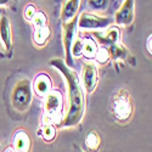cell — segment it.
Returning a JSON list of instances; mask_svg holds the SVG:
<instances>
[{
  "mask_svg": "<svg viewBox=\"0 0 152 152\" xmlns=\"http://www.w3.org/2000/svg\"><path fill=\"white\" fill-rule=\"evenodd\" d=\"M63 73H65L69 85V111L65 123H63L68 126L77 124L83 116V93L77 74L66 69L65 67H63Z\"/></svg>",
  "mask_w": 152,
  "mask_h": 152,
  "instance_id": "cell-1",
  "label": "cell"
},
{
  "mask_svg": "<svg viewBox=\"0 0 152 152\" xmlns=\"http://www.w3.org/2000/svg\"><path fill=\"white\" fill-rule=\"evenodd\" d=\"M31 102V86L27 80L20 82L12 94V104L17 110H26Z\"/></svg>",
  "mask_w": 152,
  "mask_h": 152,
  "instance_id": "cell-2",
  "label": "cell"
},
{
  "mask_svg": "<svg viewBox=\"0 0 152 152\" xmlns=\"http://www.w3.org/2000/svg\"><path fill=\"white\" fill-rule=\"evenodd\" d=\"M61 106H62L61 94L58 91L49 93V95L46 96V101H45V111H46V116L50 117V119L53 122L55 118L60 117Z\"/></svg>",
  "mask_w": 152,
  "mask_h": 152,
  "instance_id": "cell-3",
  "label": "cell"
},
{
  "mask_svg": "<svg viewBox=\"0 0 152 152\" xmlns=\"http://www.w3.org/2000/svg\"><path fill=\"white\" fill-rule=\"evenodd\" d=\"M110 23L108 18H102L96 15L83 12L79 16V27L84 29H95V28H104Z\"/></svg>",
  "mask_w": 152,
  "mask_h": 152,
  "instance_id": "cell-4",
  "label": "cell"
},
{
  "mask_svg": "<svg viewBox=\"0 0 152 152\" xmlns=\"http://www.w3.org/2000/svg\"><path fill=\"white\" fill-rule=\"evenodd\" d=\"M113 112L118 119L125 121L132 115V105L128 96H118L113 102Z\"/></svg>",
  "mask_w": 152,
  "mask_h": 152,
  "instance_id": "cell-5",
  "label": "cell"
},
{
  "mask_svg": "<svg viewBox=\"0 0 152 152\" xmlns=\"http://www.w3.org/2000/svg\"><path fill=\"white\" fill-rule=\"evenodd\" d=\"M134 18V0H125L122 7L116 14V22L118 24H129Z\"/></svg>",
  "mask_w": 152,
  "mask_h": 152,
  "instance_id": "cell-6",
  "label": "cell"
},
{
  "mask_svg": "<svg viewBox=\"0 0 152 152\" xmlns=\"http://www.w3.org/2000/svg\"><path fill=\"white\" fill-rule=\"evenodd\" d=\"M83 83L88 93H91L95 89V85L97 83V69L94 63L85 65L84 73H83Z\"/></svg>",
  "mask_w": 152,
  "mask_h": 152,
  "instance_id": "cell-7",
  "label": "cell"
},
{
  "mask_svg": "<svg viewBox=\"0 0 152 152\" xmlns=\"http://www.w3.org/2000/svg\"><path fill=\"white\" fill-rule=\"evenodd\" d=\"M79 5H80V0H65L63 7H62V14H61L62 20L65 22L72 21L75 14H77Z\"/></svg>",
  "mask_w": 152,
  "mask_h": 152,
  "instance_id": "cell-8",
  "label": "cell"
},
{
  "mask_svg": "<svg viewBox=\"0 0 152 152\" xmlns=\"http://www.w3.org/2000/svg\"><path fill=\"white\" fill-rule=\"evenodd\" d=\"M33 88H34V91L37 93V95L45 96L50 91V88H51V80L49 79L48 75L40 74V75H38L37 79L34 80Z\"/></svg>",
  "mask_w": 152,
  "mask_h": 152,
  "instance_id": "cell-9",
  "label": "cell"
},
{
  "mask_svg": "<svg viewBox=\"0 0 152 152\" xmlns=\"http://www.w3.org/2000/svg\"><path fill=\"white\" fill-rule=\"evenodd\" d=\"M0 38L6 50L11 48V29H10V23L6 17H3L0 21Z\"/></svg>",
  "mask_w": 152,
  "mask_h": 152,
  "instance_id": "cell-10",
  "label": "cell"
},
{
  "mask_svg": "<svg viewBox=\"0 0 152 152\" xmlns=\"http://www.w3.org/2000/svg\"><path fill=\"white\" fill-rule=\"evenodd\" d=\"M31 147L29 136L24 132H18L15 136V151L16 152H28Z\"/></svg>",
  "mask_w": 152,
  "mask_h": 152,
  "instance_id": "cell-11",
  "label": "cell"
},
{
  "mask_svg": "<svg viewBox=\"0 0 152 152\" xmlns=\"http://www.w3.org/2000/svg\"><path fill=\"white\" fill-rule=\"evenodd\" d=\"M97 50L96 43L94 42V39L90 38H86L83 40V46H82V54L86 57V58H91L95 56V53Z\"/></svg>",
  "mask_w": 152,
  "mask_h": 152,
  "instance_id": "cell-12",
  "label": "cell"
},
{
  "mask_svg": "<svg viewBox=\"0 0 152 152\" xmlns=\"http://www.w3.org/2000/svg\"><path fill=\"white\" fill-rule=\"evenodd\" d=\"M50 35V31L46 26L40 27V28H35L34 31V42L38 45H44L45 42L48 40V38Z\"/></svg>",
  "mask_w": 152,
  "mask_h": 152,
  "instance_id": "cell-13",
  "label": "cell"
},
{
  "mask_svg": "<svg viewBox=\"0 0 152 152\" xmlns=\"http://www.w3.org/2000/svg\"><path fill=\"white\" fill-rule=\"evenodd\" d=\"M74 28H75V20L73 18L65 29V45H66V50L68 51L69 48L72 46L73 43V35H74Z\"/></svg>",
  "mask_w": 152,
  "mask_h": 152,
  "instance_id": "cell-14",
  "label": "cell"
},
{
  "mask_svg": "<svg viewBox=\"0 0 152 152\" xmlns=\"http://www.w3.org/2000/svg\"><path fill=\"white\" fill-rule=\"evenodd\" d=\"M110 58V51L106 49V48H100L96 50L95 53V60L96 62L101 63V65H104V63H106Z\"/></svg>",
  "mask_w": 152,
  "mask_h": 152,
  "instance_id": "cell-15",
  "label": "cell"
},
{
  "mask_svg": "<svg viewBox=\"0 0 152 152\" xmlns=\"http://www.w3.org/2000/svg\"><path fill=\"white\" fill-rule=\"evenodd\" d=\"M118 38H119V31L117 28H111V29H108L106 35H104L102 40L106 42V43L113 44V43H116L118 40Z\"/></svg>",
  "mask_w": 152,
  "mask_h": 152,
  "instance_id": "cell-16",
  "label": "cell"
},
{
  "mask_svg": "<svg viewBox=\"0 0 152 152\" xmlns=\"http://www.w3.org/2000/svg\"><path fill=\"white\" fill-rule=\"evenodd\" d=\"M32 21L34 23L35 28H40V27L46 26V16H45L44 12H42V11H37V14H35V16L33 17Z\"/></svg>",
  "mask_w": 152,
  "mask_h": 152,
  "instance_id": "cell-17",
  "label": "cell"
},
{
  "mask_svg": "<svg viewBox=\"0 0 152 152\" xmlns=\"http://www.w3.org/2000/svg\"><path fill=\"white\" fill-rule=\"evenodd\" d=\"M99 142H100L99 136H97L95 133H89V134H88L86 140H85V144H86V146L89 147V148H91V150L97 148Z\"/></svg>",
  "mask_w": 152,
  "mask_h": 152,
  "instance_id": "cell-18",
  "label": "cell"
},
{
  "mask_svg": "<svg viewBox=\"0 0 152 152\" xmlns=\"http://www.w3.org/2000/svg\"><path fill=\"white\" fill-rule=\"evenodd\" d=\"M43 133H44V137L46 139V140H53L54 136H55V128L51 124H48V125L44 126Z\"/></svg>",
  "mask_w": 152,
  "mask_h": 152,
  "instance_id": "cell-19",
  "label": "cell"
},
{
  "mask_svg": "<svg viewBox=\"0 0 152 152\" xmlns=\"http://www.w3.org/2000/svg\"><path fill=\"white\" fill-rule=\"evenodd\" d=\"M35 14H37V10H35L34 5L29 4V5L26 6V10H24V17H26L28 21H32L33 17L35 16Z\"/></svg>",
  "mask_w": 152,
  "mask_h": 152,
  "instance_id": "cell-20",
  "label": "cell"
},
{
  "mask_svg": "<svg viewBox=\"0 0 152 152\" xmlns=\"http://www.w3.org/2000/svg\"><path fill=\"white\" fill-rule=\"evenodd\" d=\"M82 46H83V40H75L72 43V53L74 56L82 55Z\"/></svg>",
  "mask_w": 152,
  "mask_h": 152,
  "instance_id": "cell-21",
  "label": "cell"
},
{
  "mask_svg": "<svg viewBox=\"0 0 152 152\" xmlns=\"http://www.w3.org/2000/svg\"><path fill=\"white\" fill-rule=\"evenodd\" d=\"M105 3H106V0H91V4H93L95 7H100V6H102Z\"/></svg>",
  "mask_w": 152,
  "mask_h": 152,
  "instance_id": "cell-22",
  "label": "cell"
},
{
  "mask_svg": "<svg viewBox=\"0 0 152 152\" xmlns=\"http://www.w3.org/2000/svg\"><path fill=\"white\" fill-rule=\"evenodd\" d=\"M147 50L151 53V35L148 37V40H147Z\"/></svg>",
  "mask_w": 152,
  "mask_h": 152,
  "instance_id": "cell-23",
  "label": "cell"
},
{
  "mask_svg": "<svg viewBox=\"0 0 152 152\" xmlns=\"http://www.w3.org/2000/svg\"><path fill=\"white\" fill-rule=\"evenodd\" d=\"M10 0H0V5H6Z\"/></svg>",
  "mask_w": 152,
  "mask_h": 152,
  "instance_id": "cell-24",
  "label": "cell"
},
{
  "mask_svg": "<svg viewBox=\"0 0 152 152\" xmlns=\"http://www.w3.org/2000/svg\"><path fill=\"white\" fill-rule=\"evenodd\" d=\"M5 152H16V151H14V148H7Z\"/></svg>",
  "mask_w": 152,
  "mask_h": 152,
  "instance_id": "cell-25",
  "label": "cell"
}]
</instances>
